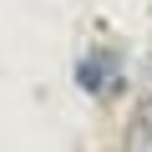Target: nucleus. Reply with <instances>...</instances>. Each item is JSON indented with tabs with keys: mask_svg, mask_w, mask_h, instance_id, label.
I'll return each mask as SVG.
<instances>
[{
	"mask_svg": "<svg viewBox=\"0 0 152 152\" xmlns=\"http://www.w3.org/2000/svg\"><path fill=\"white\" fill-rule=\"evenodd\" d=\"M147 112H152V56H147V102H142Z\"/></svg>",
	"mask_w": 152,
	"mask_h": 152,
	"instance_id": "f03ea898",
	"label": "nucleus"
},
{
	"mask_svg": "<svg viewBox=\"0 0 152 152\" xmlns=\"http://www.w3.org/2000/svg\"><path fill=\"white\" fill-rule=\"evenodd\" d=\"M76 81H81V91H91V96L117 91V86H122L117 56H112V51H86V56H81V66H76Z\"/></svg>",
	"mask_w": 152,
	"mask_h": 152,
	"instance_id": "f257e3e1",
	"label": "nucleus"
}]
</instances>
